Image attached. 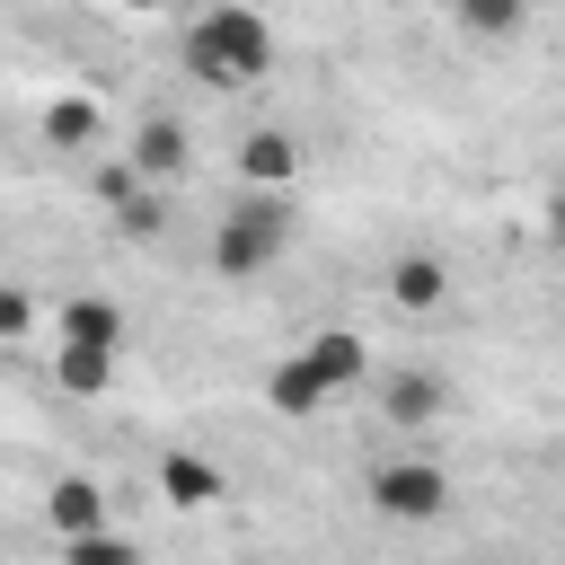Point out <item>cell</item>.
<instances>
[{"label":"cell","instance_id":"1","mask_svg":"<svg viewBox=\"0 0 565 565\" xmlns=\"http://www.w3.org/2000/svg\"><path fill=\"white\" fill-rule=\"evenodd\" d=\"M185 71H194L203 88H221V97L256 88V79L274 71V26H265V9L212 0V9H203V18L185 26Z\"/></svg>","mask_w":565,"mask_h":565},{"label":"cell","instance_id":"2","mask_svg":"<svg viewBox=\"0 0 565 565\" xmlns=\"http://www.w3.org/2000/svg\"><path fill=\"white\" fill-rule=\"evenodd\" d=\"M282 247H291V203H282V194H256V185H247V194L212 221V274H221V282L274 274Z\"/></svg>","mask_w":565,"mask_h":565},{"label":"cell","instance_id":"3","mask_svg":"<svg viewBox=\"0 0 565 565\" xmlns=\"http://www.w3.org/2000/svg\"><path fill=\"white\" fill-rule=\"evenodd\" d=\"M371 512L380 521H441L450 512V477L433 459H388V468H371Z\"/></svg>","mask_w":565,"mask_h":565},{"label":"cell","instance_id":"4","mask_svg":"<svg viewBox=\"0 0 565 565\" xmlns=\"http://www.w3.org/2000/svg\"><path fill=\"white\" fill-rule=\"evenodd\" d=\"M185 159H194V132H185L177 115H141V124H132V141H124V168H132L141 185L185 177Z\"/></svg>","mask_w":565,"mask_h":565},{"label":"cell","instance_id":"5","mask_svg":"<svg viewBox=\"0 0 565 565\" xmlns=\"http://www.w3.org/2000/svg\"><path fill=\"white\" fill-rule=\"evenodd\" d=\"M238 177H247L256 194H291V177H300V141H291L282 124H256V132L238 141Z\"/></svg>","mask_w":565,"mask_h":565},{"label":"cell","instance_id":"6","mask_svg":"<svg viewBox=\"0 0 565 565\" xmlns=\"http://www.w3.org/2000/svg\"><path fill=\"white\" fill-rule=\"evenodd\" d=\"M300 362L318 371V388H327V397H344V388H353V380L371 371V344H362L353 327H318V335L300 344Z\"/></svg>","mask_w":565,"mask_h":565},{"label":"cell","instance_id":"7","mask_svg":"<svg viewBox=\"0 0 565 565\" xmlns=\"http://www.w3.org/2000/svg\"><path fill=\"white\" fill-rule=\"evenodd\" d=\"M159 494H168L177 512H203V503L230 494V477H221V459H203V450H168V459H159Z\"/></svg>","mask_w":565,"mask_h":565},{"label":"cell","instance_id":"8","mask_svg":"<svg viewBox=\"0 0 565 565\" xmlns=\"http://www.w3.org/2000/svg\"><path fill=\"white\" fill-rule=\"evenodd\" d=\"M44 521H53V539L106 530V486H97V477H53V486H44Z\"/></svg>","mask_w":565,"mask_h":565},{"label":"cell","instance_id":"9","mask_svg":"<svg viewBox=\"0 0 565 565\" xmlns=\"http://www.w3.org/2000/svg\"><path fill=\"white\" fill-rule=\"evenodd\" d=\"M35 132H44L62 159H79V150H97V141H106V106H97V97H53Z\"/></svg>","mask_w":565,"mask_h":565},{"label":"cell","instance_id":"10","mask_svg":"<svg viewBox=\"0 0 565 565\" xmlns=\"http://www.w3.org/2000/svg\"><path fill=\"white\" fill-rule=\"evenodd\" d=\"M53 335H62V344H106V353H124V309L97 300V291H71L62 318H53Z\"/></svg>","mask_w":565,"mask_h":565},{"label":"cell","instance_id":"11","mask_svg":"<svg viewBox=\"0 0 565 565\" xmlns=\"http://www.w3.org/2000/svg\"><path fill=\"white\" fill-rule=\"evenodd\" d=\"M441 406H450V388H441L433 371H388V388H380V415H388V424H406V433H424Z\"/></svg>","mask_w":565,"mask_h":565},{"label":"cell","instance_id":"12","mask_svg":"<svg viewBox=\"0 0 565 565\" xmlns=\"http://www.w3.org/2000/svg\"><path fill=\"white\" fill-rule=\"evenodd\" d=\"M388 300H397L406 318L441 309V300H450V265H441V256H397V265H388Z\"/></svg>","mask_w":565,"mask_h":565},{"label":"cell","instance_id":"13","mask_svg":"<svg viewBox=\"0 0 565 565\" xmlns=\"http://www.w3.org/2000/svg\"><path fill=\"white\" fill-rule=\"evenodd\" d=\"M53 388L62 397H106L115 388V353L106 344H62L53 353Z\"/></svg>","mask_w":565,"mask_h":565},{"label":"cell","instance_id":"14","mask_svg":"<svg viewBox=\"0 0 565 565\" xmlns=\"http://www.w3.org/2000/svg\"><path fill=\"white\" fill-rule=\"evenodd\" d=\"M265 397H274V415H282V424H309V415L327 406V388H318V371H309L300 353H282V362H274V380H265Z\"/></svg>","mask_w":565,"mask_h":565},{"label":"cell","instance_id":"15","mask_svg":"<svg viewBox=\"0 0 565 565\" xmlns=\"http://www.w3.org/2000/svg\"><path fill=\"white\" fill-rule=\"evenodd\" d=\"M62 565H141V547L115 530H79V539H62Z\"/></svg>","mask_w":565,"mask_h":565},{"label":"cell","instance_id":"16","mask_svg":"<svg viewBox=\"0 0 565 565\" xmlns=\"http://www.w3.org/2000/svg\"><path fill=\"white\" fill-rule=\"evenodd\" d=\"M450 9L468 35H521V18H530V0H450Z\"/></svg>","mask_w":565,"mask_h":565},{"label":"cell","instance_id":"17","mask_svg":"<svg viewBox=\"0 0 565 565\" xmlns=\"http://www.w3.org/2000/svg\"><path fill=\"white\" fill-rule=\"evenodd\" d=\"M115 230H124V238H159V230H168V203H159V185L124 194V203H115Z\"/></svg>","mask_w":565,"mask_h":565},{"label":"cell","instance_id":"18","mask_svg":"<svg viewBox=\"0 0 565 565\" xmlns=\"http://www.w3.org/2000/svg\"><path fill=\"white\" fill-rule=\"evenodd\" d=\"M35 327V300H26V282H0V344H18Z\"/></svg>","mask_w":565,"mask_h":565},{"label":"cell","instance_id":"19","mask_svg":"<svg viewBox=\"0 0 565 565\" xmlns=\"http://www.w3.org/2000/svg\"><path fill=\"white\" fill-rule=\"evenodd\" d=\"M97 194H106V203H124V194H141V177L115 159V168H97Z\"/></svg>","mask_w":565,"mask_h":565},{"label":"cell","instance_id":"20","mask_svg":"<svg viewBox=\"0 0 565 565\" xmlns=\"http://www.w3.org/2000/svg\"><path fill=\"white\" fill-rule=\"evenodd\" d=\"M115 9H132V18H159V9H177V0H115Z\"/></svg>","mask_w":565,"mask_h":565},{"label":"cell","instance_id":"21","mask_svg":"<svg viewBox=\"0 0 565 565\" xmlns=\"http://www.w3.org/2000/svg\"><path fill=\"white\" fill-rule=\"evenodd\" d=\"M238 9H265V18H274V9H282V0H238Z\"/></svg>","mask_w":565,"mask_h":565},{"label":"cell","instance_id":"22","mask_svg":"<svg viewBox=\"0 0 565 565\" xmlns=\"http://www.w3.org/2000/svg\"><path fill=\"white\" fill-rule=\"evenodd\" d=\"M556 247H565V203H556Z\"/></svg>","mask_w":565,"mask_h":565}]
</instances>
